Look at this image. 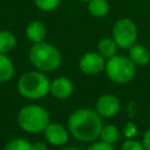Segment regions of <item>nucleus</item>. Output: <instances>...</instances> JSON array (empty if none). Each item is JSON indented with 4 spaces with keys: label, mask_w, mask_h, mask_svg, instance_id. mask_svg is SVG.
Listing matches in <instances>:
<instances>
[{
    "label": "nucleus",
    "mask_w": 150,
    "mask_h": 150,
    "mask_svg": "<svg viewBox=\"0 0 150 150\" xmlns=\"http://www.w3.org/2000/svg\"><path fill=\"white\" fill-rule=\"evenodd\" d=\"M16 122L20 129L27 134H42L50 123V115L43 105L29 103L20 108Z\"/></svg>",
    "instance_id": "20e7f679"
},
{
    "label": "nucleus",
    "mask_w": 150,
    "mask_h": 150,
    "mask_svg": "<svg viewBox=\"0 0 150 150\" xmlns=\"http://www.w3.org/2000/svg\"><path fill=\"white\" fill-rule=\"evenodd\" d=\"M2 150H32V143L22 137H16L11 139Z\"/></svg>",
    "instance_id": "a211bd4d"
},
{
    "label": "nucleus",
    "mask_w": 150,
    "mask_h": 150,
    "mask_svg": "<svg viewBox=\"0 0 150 150\" xmlns=\"http://www.w3.org/2000/svg\"><path fill=\"white\" fill-rule=\"evenodd\" d=\"M127 55L136 64V67H144L150 62V49L138 42H136L128 49Z\"/></svg>",
    "instance_id": "f8f14e48"
},
{
    "label": "nucleus",
    "mask_w": 150,
    "mask_h": 150,
    "mask_svg": "<svg viewBox=\"0 0 150 150\" xmlns=\"http://www.w3.org/2000/svg\"><path fill=\"white\" fill-rule=\"evenodd\" d=\"M121 136H122L121 129L116 124L108 123V124H103V127L101 129V132H100L98 139L102 141V142H105L108 144L115 145L120 141Z\"/></svg>",
    "instance_id": "2eb2a0df"
},
{
    "label": "nucleus",
    "mask_w": 150,
    "mask_h": 150,
    "mask_svg": "<svg viewBox=\"0 0 150 150\" xmlns=\"http://www.w3.org/2000/svg\"><path fill=\"white\" fill-rule=\"evenodd\" d=\"M118 48L128 50L132 45L137 42L138 28L134 20L129 18L117 19L111 27V35Z\"/></svg>",
    "instance_id": "423d86ee"
},
{
    "label": "nucleus",
    "mask_w": 150,
    "mask_h": 150,
    "mask_svg": "<svg viewBox=\"0 0 150 150\" xmlns=\"http://www.w3.org/2000/svg\"><path fill=\"white\" fill-rule=\"evenodd\" d=\"M15 74V67L8 54H0V83L9 82Z\"/></svg>",
    "instance_id": "dca6fc26"
},
{
    "label": "nucleus",
    "mask_w": 150,
    "mask_h": 150,
    "mask_svg": "<svg viewBox=\"0 0 150 150\" xmlns=\"http://www.w3.org/2000/svg\"><path fill=\"white\" fill-rule=\"evenodd\" d=\"M74 90H75L74 82L67 76H57L50 80L49 95H52L56 100L63 101L69 98L74 94Z\"/></svg>",
    "instance_id": "9d476101"
},
{
    "label": "nucleus",
    "mask_w": 150,
    "mask_h": 150,
    "mask_svg": "<svg viewBox=\"0 0 150 150\" xmlns=\"http://www.w3.org/2000/svg\"><path fill=\"white\" fill-rule=\"evenodd\" d=\"M121 108H122V102L120 97L111 93H105L100 95L94 105V110L103 120L115 117L121 111Z\"/></svg>",
    "instance_id": "0eeeda50"
},
{
    "label": "nucleus",
    "mask_w": 150,
    "mask_h": 150,
    "mask_svg": "<svg viewBox=\"0 0 150 150\" xmlns=\"http://www.w3.org/2000/svg\"><path fill=\"white\" fill-rule=\"evenodd\" d=\"M42 134L47 144L55 148L66 146L70 138V134L68 131L67 125H63L59 122H50Z\"/></svg>",
    "instance_id": "1a4fd4ad"
},
{
    "label": "nucleus",
    "mask_w": 150,
    "mask_h": 150,
    "mask_svg": "<svg viewBox=\"0 0 150 150\" xmlns=\"http://www.w3.org/2000/svg\"><path fill=\"white\" fill-rule=\"evenodd\" d=\"M60 150H83V149H81L79 146H74V145H66V146L61 148Z\"/></svg>",
    "instance_id": "393cba45"
},
{
    "label": "nucleus",
    "mask_w": 150,
    "mask_h": 150,
    "mask_svg": "<svg viewBox=\"0 0 150 150\" xmlns=\"http://www.w3.org/2000/svg\"><path fill=\"white\" fill-rule=\"evenodd\" d=\"M87 11L90 16L103 19L110 12V4L108 0H89L87 2Z\"/></svg>",
    "instance_id": "ddd939ff"
},
{
    "label": "nucleus",
    "mask_w": 150,
    "mask_h": 150,
    "mask_svg": "<svg viewBox=\"0 0 150 150\" xmlns=\"http://www.w3.org/2000/svg\"><path fill=\"white\" fill-rule=\"evenodd\" d=\"M16 46V38L13 32L8 29L0 30V54L11 53Z\"/></svg>",
    "instance_id": "f3484780"
},
{
    "label": "nucleus",
    "mask_w": 150,
    "mask_h": 150,
    "mask_svg": "<svg viewBox=\"0 0 150 150\" xmlns=\"http://www.w3.org/2000/svg\"><path fill=\"white\" fill-rule=\"evenodd\" d=\"M25 35L27 40L32 43H38L46 41L47 38V27L40 20H33L27 23L25 28Z\"/></svg>",
    "instance_id": "9b49d317"
},
{
    "label": "nucleus",
    "mask_w": 150,
    "mask_h": 150,
    "mask_svg": "<svg viewBox=\"0 0 150 150\" xmlns=\"http://www.w3.org/2000/svg\"><path fill=\"white\" fill-rule=\"evenodd\" d=\"M102 127L103 118L94 108H79L70 112L67 118V128L70 137L80 143L89 144L97 141Z\"/></svg>",
    "instance_id": "f257e3e1"
},
{
    "label": "nucleus",
    "mask_w": 150,
    "mask_h": 150,
    "mask_svg": "<svg viewBox=\"0 0 150 150\" xmlns=\"http://www.w3.org/2000/svg\"><path fill=\"white\" fill-rule=\"evenodd\" d=\"M142 143L145 150H150V128H148L142 135Z\"/></svg>",
    "instance_id": "5701e85b"
},
{
    "label": "nucleus",
    "mask_w": 150,
    "mask_h": 150,
    "mask_svg": "<svg viewBox=\"0 0 150 150\" xmlns=\"http://www.w3.org/2000/svg\"><path fill=\"white\" fill-rule=\"evenodd\" d=\"M149 7H150V0H149Z\"/></svg>",
    "instance_id": "bb28decb"
},
{
    "label": "nucleus",
    "mask_w": 150,
    "mask_h": 150,
    "mask_svg": "<svg viewBox=\"0 0 150 150\" xmlns=\"http://www.w3.org/2000/svg\"><path fill=\"white\" fill-rule=\"evenodd\" d=\"M121 132L124 136V138H135L138 132V129H137V125L130 121L124 124V127L121 129Z\"/></svg>",
    "instance_id": "412c9836"
},
{
    "label": "nucleus",
    "mask_w": 150,
    "mask_h": 150,
    "mask_svg": "<svg viewBox=\"0 0 150 150\" xmlns=\"http://www.w3.org/2000/svg\"><path fill=\"white\" fill-rule=\"evenodd\" d=\"M79 1H82V2H86V4H87L89 0H79Z\"/></svg>",
    "instance_id": "a878e982"
},
{
    "label": "nucleus",
    "mask_w": 150,
    "mask_h": 150,
    "mask_svg": "<svg viewBox=\"0 0 150 150\" xmlns=\"http://www.w3.org/2000/svg\"><path fill=\"white\" fill-rule=\"evenodd\" d=\"M33 1L35 7L42 12L55 11L62 2V0H33Z\"/></svg>",
    "instance_id": "6ab92c4d"
},
{
    "label": "nucleus",
    "mask_w": 150,
    "mask_h": 150,
    "mask_svg": "<svg viewBox=\"0 0 150 150\" xmlns=\"http://www.w3.org/2000/svg\"><path fill=\"white\" fill-rule=\"evenodd\" d=\"M28 61L34 69L42 73H53L57 70L62 63V54L60 49L47 41L32 43L28 50Z\"/></svg>",
    "instance_id": "f03ea898"
},
{
    "label": "nucleus",
    "mask_w": 150,
    "mask_h": 150,
    "mask_svg": "<svg viewBox=\"0 0 150 150\" xmlns=\"http://www.w3.org/2000/svg\"><path fill=\"white\" fill-rule=\"evenodd\" d=\"M32 150H48L47 143L42 141H36L32 143Z\"/></svg>",
    "instance_id": "b1692460"
},
{
    "label": "nucleus",
    "mask_w": 150,
    "mask_h": 150,
    "mask_svg": "<svg viewBox=\"0 0 150 150\" xmlns=\"http://www.w3.org/2000/svg\"><path fill=\"white\" fill-rule=\"evenodd\" d=\"M120 150H145L142 141H138L136 138H125L121 146Z\"/></svg>",
    "instance_id": "aec40b11"
},
{
    "label": "nucleus",
    "mask_w": 150,
    "mask_h": 150,
    "mask_svg": "<svg viewBox=\"0 0 150 150\" xmlns=\"http://www.w3.org/2000/svg\"><path fill=\"white\" fill-rule=\"evenodd\" d=\"M50 79L46 73L40 70H29L23 73L18 82L16 89L18 93L26 100L39 101L49 95Z\"/></svg>",
    "instance_id": "7ed1b4c3"
},
{
    "label": "nucleus",
    "mask_w": 150,
    "mask_h": 150,
    "mask_svg": "<svg viewBox=\"0 0 150 150\" xmlns=\"http://www.w3.org/2000/svg\"><path fill=\"white\" fill-rule=\"evenodd\" d=\"M118 46L117 43L114 41V39L111 36H104V38H101L96 45V52L102 55L105 60L118 54Z\"/></svg>",
    "instance_id": "4468645a"
},
{
    "label": "nucleus",
    "mask_w": 150,
    "mask_h": 150,
    "mask_svg": "<svg viewBox=\"0 0 150 150\" xmlns=\"http://www.w3.org/2000/svg\"><path fill=\"white\" fill-rule=\"evenodd\" d=\"M77 67L79 70L84 75H89V76L98 75L104 71L105 59L102 55H100L97 52L90 50L81 55L77 62Z\"/></svg>",
    "instance_id": "6e6552de"
},
{
    "label": "nucleus",
    "mask_w": 150,
    "mask_h": 150,
    "mask_svg": "<svg viewBox=\"0 0 150 150\" xmlns=\"http://www.w3.org/2000/svg\"><path fill=\"white\" fill-rule=\"evenodd\" d=\"M86 150H116V149L112 144H108L105 142H102V141L97 139V141H94V142L89 143Z\"/></svg>",
    "instance_id": "4be33fe9"
},
{
    "label": "nucleus",
    "mask_w": 150,
    "mask_h": 150,
    "mask_svg": "<svg viewBox=\"0 0 150 150\" xmlns=\"http://www.w3.org/2000/svg\"><path fill=\"white\" fill-rule=\"evenodd\" d=\"M103 73L115 84H128L136 77L137 67L128 55L116 54L105 60Z\"/></svg>",
    "instance_id": "39448f33"
}]
</instances>
